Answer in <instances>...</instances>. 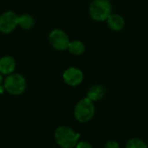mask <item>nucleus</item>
Masks as SVG:
<instances>
[{"mask_svg":"<svg viewBox=\"0 0 148 148\" xmlns=\"http://www.w3.org/2000/svg\"><path fill=\"white\" fill-rule=\"evenodd\" d=\"M49 41L50 44L58 51H65L68 49L70 43L69 36L62 30L55 29L49 35Z\"/></svg>","mask_w":148,"mask_h":148,"instance_id":"nucleus-5","label":"nucleus"},{"mask_svg":"<svg viewBox=\"0 0 148 148\" xmlns=\"http://www.w3.org/2000/svg\"><path fill=\"white\" fill-rule=\"evenodd\" d=\"M104 94H105L104 88L100 85H95L88 89L87 97L92 101H97L101 99L104 97Z\"/></svg>","mask_w":148,"mask_h":148,"instance_id":"nucleus-10","label":"nucleus"},{"mask_svg":"<svg viewBox=\"0 0 148 148\" xmlns=\"http://www.w3.org/2000/svg\"><path fill=\"white\" fill-rule=\"evenodd\" d=\"M108 24L110 27L111 30L114 31H121L125 25V20L124 18L119 15V14H110V16L107 19Z\"/></svg>","mask_w":148,"mask_h":148,"instance_id":"nucleus-9","label":"nucleus"},{"mask_svg":"<svg viewBox=\"0 0 148 148\" xmlns=\"http://www.w3.org/2000/svg\"><path fill=\"white\" fill-rule=\"evenodd\" d=\"M2 82H3V74L0 73V85H1Z\"/></svg>","mask_w":148,"mask_h":148,"instance_id":"nucleus-16","label":"nucleus"},{"mask_svg":"<svg viewBox=\"0 0 148 148\" xmlns=\"http://www.w3.org/2000/svg\"><path fill=\"white\" fill-rule=\"evenodd\" d=\"M35 24L34 17L29 14H23L18 17V25L24 30L30 29Z\"/></svg>","mask_w":148,"mask_h":148,"instance_id":"nucleus-11","label":"nucleus"},{"mask_svg":"<svg viewBox=\"0 0 148 148\" xmlns=\"http://www.w3.org/2000/svg\"><path fill=\"white\" fill-rule=\"evenodd\" d=\"M126 148H148L147 145L140 139H131L127 141Z\"/></svg>","mask_w":148,"mask_h":148,"instance_id":"nucleus-13","label":"nucleus"},{"mask_svg":"<svg viewBox=\"0 0 148 148\" xmlns=\"http://www.w3.org/2000/svg\"><path fill=\"white\" fill-rule=\"evenodd\" d=\"M112 6L108 0H94L89 6V15L96 21H105L110 16Z\"/></svg>","mask_w":148,"mask_h":148,"instance_id":"nucleus-3","label":"nucleus"},{"mask_svg":"<svg viewBox=\"0 0 148 148\" xmlns=\"http://www.w3.org/2000/svg\"><path fill=\"white\" fill-rule=\"evenodd\" d=\"M4 88L10 94L20 95L26 89V80L21 74L11 73L4 80Z\"/></svg>","mask_w":148,"mask_h":148,"instance_id":"nucleus-4","label":"nucleus"},{"mask_svg":"<svg viewBox=\"0 0 148 148\" xmlns=\"http://www.w3.org/2000/svg\"><path fill=\"white\" fill-rule=\"evenodd\" d=\"M18 25V16L11 10L3 12L0 16V31L4 34L10 33Z\"/></svg>","mask_w":148,"mask_h":148,"instance_id":"nucleus-6","label":"nucleus"},{"mask_svg":"<svg viewBox=\"0 0 148 148\" xmlns=\"http://www.w3.org/2000/svg\"><path fill=\"white\" fill-rule=\"evenodd\" d=\"M79 138V133L66 126H59L55 132V140L62 148L75 147L78 143Z\"/></svg>","mask_w":148,"mask_h":148,"instance_id":"nucleus-1","label":"nucleus"},{"mask_svg":"<svg viewBox=\"0 0 148 148\" xmlns=\"http://www.w3.org/2000/svg\"><path fill=\"white\" fill-rule=\"evenodd\" d=\"M105 148H120V145L115 140H109L105 145Z\"/></svg>","mask_w":148,"mask_h":148,"instance_id":"nucleus-14","label":"nucleus"},{"mask_svg":"<svg viewBox=\"0 0 148 148\" xmlns=\"http://www.w3.org/2000/svg\"><path fill=\"white\" fill-rule=\"evenodd\" d=\"M62 79L65 84H67L68 85L76 86V85H79L82 82L83 73L79 68L70 67L63 72Z\"/></svg>","mask_w":148,"mask_h":148,"instance_id":"nucleus-7","label":"nucleus"},{"mask_svg":"<svg viewBox=\"0 0 148 148\" xmlns=\"http://www.w3.org/2000/svg\"><path fill=\"white\" fill-rule=\"evenodd\" d=\"M95 106L93 101L88 97L81 99L75 107V118L81 123H86L91 120L95 115Z\"/></svg>","mask_w":148,"mask_h":148,"instance_id":"nucleus-2","label":"nucleus"},{"mask_svg":"<svg viewBox=\"0 0 148 148\" xmlns=\"http://www.w3.org/2000/svg\"><path fill=\"white\" fill-rule=\"evenodd\" d=\"M68 49L74 55H81L85 51V45L80 40H74L69 43Z\"/></svg>","mask_w":148,"mask_h":148,"instance_id":"nucleus-12","label":"nucleus"},{"mask_svg":"<svg viewBox=\"0 0 148 148\" xmlns=\"http://www.w3.org/2000/svg\"><path fill=\"white\" fill-rule=\"evenodd\" d=\"M75 148H93V147L86 141H80L75 146Z\"/></svg>","mask_w":148,"mask_h":148,"instance_id":"nucleus-15","label":"nucleus"},{"mask_svg":"<svg viewBox=\"0 0 148 148\" xmlns=\"http://www.w3.org/2000/svg\"><path fill=\"white\" fill-rule=\"evenodd\" d=\"M16 68V61L10 56H4L0 58V73L3 75L11 74Z\"/></svg>","mask_w":148,"mask_h":148,"instance_id":"nucleus-8","label":"nucleus"}]
</instances>
